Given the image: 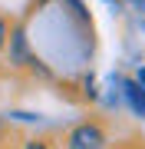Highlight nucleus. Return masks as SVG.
Returning a JSON list of instances; mask_svg holds the SVG:
<instances>
[{
  "label": "nucleus",
  "mask_w": 145,
  "mask_h": 149,
  "mask_svg": "<svg viewBox=\"0 0 145 149\" xmlns=\"http://www.w3.org/2000/svg\"><path fill=\"white\" fill-rule=\"evenodd\" d=\"M69 149H106V133L99 123H79L69 133Z\"/></svg>",
  "instance_id": "nucleus-1"
},
{
  "label": "nucleus",
  "mask_w": 145,
  "mask_h": 149,
  "mask_svg": "<svg viewBox=\"0 0 145 149\" xmlns=\"http://www.w3.org/2000/svg\"><path fill=\"white\" fill-rule=\"evenodd\" d=\"M10 63H13V66L33 63V60H30V50H27V33H23L20 27H16L13 37H10Z\"/></svg>",
  "instance_id": "nucleus-2"
},
{
  "label": "nucleus",
  "mask_w": 145,
  "mask_h": 149,
  "mask_svg": "<svg viewBox=\"0 0 145 149\" xmlns=\"http://www.w3.org/2000/svg\"><path fill=\"white\" fill-rule=\"evenodd\" d=\"M119 86H122V96L129 100L132 113H135V116H145V93L139 90V83H135V80H122Z\"/></svg>",
  "instance_id": "nucleus-3"
},
{
  "label": "nucleus",
  "mask_w": 145,
  "mask_h": 149,
  "mask_svg": "<svg viewBox=\"0 0 145 149\" xmlns=\"http://www.w3.org/2000/svg\"><path fill=\"white\" fill-rule=\"evenodd\" d=\"M3 43H7V20L0 17V50H3Z\"/></svg>",
  "instance_id": "nucleus-4"
},
{
  "label": "nucleus",
  "mask_w": 145,
  "mask_h": 149,
  "mask_svg": "<svg viewBox=\"0 0 145 149\" xmlns=\"http://www.w3.org/2000/svg\"><path fill=\"white\" fill-rule=\"evenodd\" d=\"M135 83H139V90H142V93H145V66H142V70H139V73H135Z\"/></svg>",
  "instance_id": "nucleus-5"
},
{
  "label": "nucleus",
  "mask_w": 145,
  "mask_h": 149,
  "mask_svg": "<svg viewBox=\"0 0 145 149\" xmlns=\"http://www.w3.org/2000/svg\"><path fill=\"white\" fill-rule=\"evenodd\" d=\"M129 3L135 7V10H145V0H129Z\"/></svg>",
  "instance_id": "nucleus-6"
},
{
  "label": "nucleus",
  "mask_w": 145,
  "mask_h": 149,
  "mask_svg": "<svg viewBox=\"0 0 145 149\" xmlns=\"http://www.w3.org/2000/svg\"><path fill=\"white\" fill-rule=\"evenodd\" d=\"M27 149H46V143H30Z\"/></svg>",
  "instance_id": "nucleus-7"
},
{
  "label": "nucleus",
  "mask_w": 145,
  "mask_h": 149,
  "mask_svg": "<svg viewBox=\"0 0 145 149\" xmlns=\"http://www.w3.org/2000/svg\"><path fill=\"white\" fill-rule=\"evenodd\" d=\"M142 27H145V23H142Z\"/></svg>",
  "instance_id": "nucleus-8"
}]
</instances>
